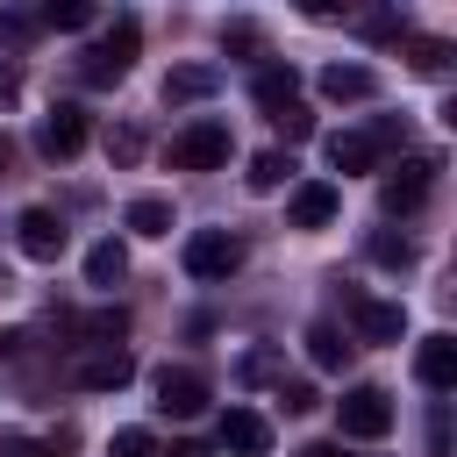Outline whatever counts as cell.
<instances>
[{
	"instance_id": "obj_18",
	"label": "cell",
	"mask_w": 457,
	"mask_h": 457,
	"mask_svg": "<svg viewBox=\"0 0 457 457\" xmlns=\"http://www.w3.org/2000/svg\"><path fill=\"white\" fill-rule=\"evenodd\" d=\"M250 100H257L264 114H278V107H293V100H300V79H293V64H264V71L250 79Z\"/></svg>"
},
{
	"instance_id": "obj_17",
	"label": "cell",
	"mask_w": 457,
	"mask_h": 457,
	"mask_svg": "<svg viewBox=\"0 0 457 457\" xmlns=\"http://www.w3.org/2000/svg\"><path fill=\"white\" fill-rule=\"evenodd\" d=\"M321 100H371L378 93V79H371V64H321Z\"/></svg>"
},
{
	"instance_id": "obj_4",
	"label": "cell",
	"mask_w": 457,
	"mask_h": 457,
	"mask_svg": "<svg viewBox=\"0 0 457 457\" xmlns=\"http://www.w3.org/2000/svg\"><path fill=\"white\" fill-rule=\"evenodd\" d=\"M171 164L179 171H221L228 164V121H193L171 136Z\"/></svg>"
},
{
	"instance_id": "obj_33",
	"label": "cell",
	"mask_w": 457,
	"mask_h": 457,
	"mask_svg": "<svg viewBox=\"0 0 457 457\" xmlns=\"http://www.w3.org/2000/svg\"><path fill=\"white\" fill-rule=\"evenodd\" d=\"M271 371H278L271 350H250V357H243V378H271Z\"/></svg>"
},
{
	"instance_id": "obj_15",
	"label": "cell",
	"mask_w": 457,
	"mask_h": 457,
	"mask_svg": "<svg viewBox=\"0 0 457 457\" xmlns=\"http://www.w3.org/2000/svg\"><path fill=\"white\" fill-rule=\"evenodd\" d=\"M221 93V64H171L164 71V100L171 107H193V100H214Z\"/></svg>"
},
{
	"instance_id": "obj_22",
	"label": "cell",
	"mask_w": 457,
	"mask_h": 457,
	"mask_svg": "<svg viewBox=\"0 0 457 457\" xmlns=\"http://www.w3.org/2000/svg\"><path fill=\"white\" fill-rule=\"evenodd\" d=\"M129 236H171V200H157V193H143V200H129Z\"/></svg>"
},
{
	"instance_id": "obj_30",
	"label": "cell",
	"mask_w": 457,
	"mask_h": 457,
	"mask_svg": "<svg viewBox=\"0 0 457 457\" xmlns=\"http://www.w3.org/2000/svg\"><path fill=\"white\" fill-rule=\"evenodd\" d=\"M421 457H450V407L428 414V450H421Z\"/></svg>"
},
{
	"instance_id": "obj_3",
	"label": "cell",
	"mask_w": 457,
	"mask_h": 457,
	"mask_svg": "<svg viewBox=\"0 0 457 457\" xmlns=\"http://www.w3.org/2000/svg\"><path fill=\"white\" fill-rule=\"evenodd\" d=\"M86 136H93V121H86V107H71V100H57V107L36 121V150H43L50 164L79 157V150H86Z\"/></svg>"
},
{
	"instance_id": "obj_10",
	"label": "cell",
	"mask_w": 457,
	"mask_h": 457,
	"mask_svg": "<svg viewBox=\"0 0 457 457\" xmlns=\"http://www.w3.org/2000/svg\"><path fill=\"white\" fill-rule=\"evenodd\" d=\"M157 407L179 414V421H193V414L207 407V378H200L193 364H164V371H157Z\"/></svg>"
},
{
	"instance_id": "obj_11",
	"label": "cell",
	"mask_w": 457,
	"mask_h": 457,
	"mask_svg": "<svg viewBox=\"0 0 457 457\" xmlns=\"http://www.w3.org/2000/svg\"><path fill=\"white\" fill-rule=\"evenodd\" d=\"M414 378L436 386V393H457V336L450 328H436V336L414 343Z\"/></svg>"
},
{
	"instance_id": "obj_26",
	"label": "cell",
	"mask_w": 457,
	"mask_h": 457,
	"mask_svg": "<svg viewBox=\"0 0 457 457\" xmlns=\"http://www.w3.org/2000/svg\"><path fill=\"white\" fill-rule=\"evenodd\" d=\"M371 257H378V264H393V271H407V264H414V243H407V236H386V228H378V236H371Z\"/></svg>"
},
{
	"instance_id": "obj_24",
	"label": "cell",
	"mask_w": 457,
	"mask_h": 457,
	"mask_svg": "<svg viewBox=\"0 0 457 457\" xmlns=\"http://www.w3.org/2000/svg\"><path fill=\"white\" fill-rule=\"evenodd\" d=\"M43 29H93V7L86 0H50L43 7Z\"/></svg>"
},
{
	"instance_id": "obj_20",
	"label": "cell",
	"mask_w": 457,
	"mask_h": 457,
	"mask_svg": "<svg viewBox=\"0 0 457 457\" xmlns=\"http://www.w3.org/2000/svg\"><path fill=\"white\" fill-rule=\"evenodd\" d=\"M300 343H307V357H314L321 371H343V364H350V350H357V343H350V336H336L328 321H314V328H307Z\"/></svg>"
},
{
	"instance_id": "obj_27",
	"label": "cell",
	"mask_w": 457,
	"mask_h": 457,
	"mask_svg": "<svg viewBox=\"0 0 457 457\" xmlns=\"http://www.w3.org/2000/svg\"><path fill=\"white\" fill-rule=\"evenodd\" d=\"M107 457H164V450H157V436H150V428H121V436L107 443Z\"/></svg>"
},
{
	"instance_id": "obj_25",
	"label": "cell",
	"mask_w": 457,
	"mask_h": 457,
	"mask_svg": "<svg viewBox=\"0 0 457 457\" xmlns=\"http://www.w3.org/2000/svg\"><path fill=\"white\" fill-rule=\"evenodd\" d=\"M271 129H278L286 143H307V136H314V114H307V107L293 100V107H278V114H271Z\"/></svg>"
},
{
	"instance_id": "obj_36",
	"label": "cell",
	"mask_w": 457,
	"mask_h": 457,
	"mask_svg": "<svg viewBox=\"0 0 457 457\" xmlns=\"http://www.w3.org/2000/svg\"><path fill=\"white\" fill-rule=\"evenodd\" d=\"M300 457H343V443H307Z\"/></svg>"
},
{
	"instance_id": "obj_16",
	"label": "cell",
	"mask_w": 457,
	"mask_h": 457,
	"mask_svg": "<svg viewBox=\"0 0 457 457\" xmlns=\"http://www.w3.org/2000/svg\"><path fill=\"white\" fill-rule=\"evenodd\" d=\"M386 157V143L371 136V129H343V136H328V164L336 171H371Z\"/></svg>"
},
{
	"instance_id": "obj_39",
	"label": "cell",
	"mask_w": 457,
	"mask_h": 457,
	"mask_svg": "<svg viewBox=\"0 0 457 457\" xmlns=\"http://www.w3.org/2000/svg\"><path fill=\"white\" fill-rule=\"evenodd\" d=\"M0 293H7V271H0Z\"/></svg>"
},
{
	"instance_id": "obj_37",
	"label": "cell",
	"mask_w": 457,
	"mask_h": 457,
	"mask_svg": "<svg viewBox=\"0 0 457 457\" xmlns=\"http://www.w3.org/2000/svg\"><path fill=\"white\" fill-rule=\"evenodd\" d=\"M443 129H450V136H457V93H450V100H443Z\"/></svg>"
},
{
	"instance_id": "obj_35",
	"label": "cell",
	"mask_w": 457,
	"mask_h": 457,
	"mask_svg": "<svg viewBox=\"0 0 457 457\" xmlns=\"http://www.w3.org/2000/svg\"><path fill=\"white\" fill-rule=\"evenodd\" d=\"M164 457H214V450H207V443H193V436H186V443H171V450H164Z\"/></svg>"
},
{
	"instance_id": "obj_31",
	"label": "cell",
	"mask_w": 457,
	"mask_h": 457,
	"mask_svg": "<svg viewBox=\"0 0 457 457\" xmlns=\"http://www.w3.org/2000/svg\"><path fill=\"white\" fill-rule=\"evenodd\" d=\"M0 457H57V450L36 443V436H0Z\"/></svg>"
},
{
	"instance_id": "obj_8",
	"label": "cell",
	"mask_w": 457,
	"mask_h": 457,
	"mask_svg": "<svg viewBox=\"0 0 457 457\" xmlns=\"http://www.w3.org/2000/svg\"><path fill=\"white\" fill-rule=\"evenodd\" d=\"M243 264V243L228 236V228H200V236H186V271L193 278H228Z\"/></svg>"
},
{
	"instance_id": "obj_21",
	"label": "cell",
	"mask_w": 457,
	"mask_h": 457,
	"mask_svg": "<svg viewBox=\"0 0 457 457\" xmlns=\"http://www.w3.org/2000/svg\"><path fill=\"white\" fill-rule=\"evenodd\" d=\"M286 179H293V157H286V150H257V157H250V171H243V186H250V193H278Z\"/></svg>"
},
{
	"instance_id": "obj_9",
	"label": "cell",
	"mask_w": 457,
	"mask_h": 457,
	"mask_svg": "<svg viewBox=\"0 0 457 457\" xmlns=\"http://www.w3.org/2000/svg\"><path fill=\"white\" fill-rule=\"evenodd\" d=\"M14 243H21V257H36V264H57L64 257V221L50 214V207H21V221H14Z\"/></svg>"
},
{
	"instance_id": "obj_12",
	"label": "cell",
	"mask_w": 457,
	"mask_h": 457,
	"mask_svg": "<svg viewBox=\"0 0 457 457\" xmlns=\"http://www.w3.org/2000/svg\"><path fill=\"white\" fill-rule=\"evenodd\" d=\"M221 450L228 457H271V421L257 407H228L221 414Z\"/></svg>"
},
{
	"instance_id": "obj_6",
	"label": "cell",
	"mask_w": 457,
	"mask_h": 457,
	"mask_svg": "<svg viewBox=\"0 0 457 457\" xmlns=\"http://www.w3.org/2000/svg\"><path fill=\"white\" fill-rule=\"evenodd\" d=\"M350 278H336V293H343ZM343 307H350V321H357V336L364 343H400L407 336V307L400 300H364V293H343Z\"/></svg>"
},
{
	"instance_id": "obj_34",
	"label": "cell",
	"mask_w": 457,
	"mask_h": 457,
	"mask_svg": "<svg viewBox=\"0 0 457 457\" xmlns=\"http://www.w3.org/2000/svg\"><path fill=\"white\" fill-rule=\"evenodd\" d=\"M14 100H21V71L0 57V107H14Z\"/></svg>"
},
{
	"instance_id": "obj_2",
	"label": "cell",
	"mask_w": 457,
	"mask_h": 457,
	"mask_svg": "<svg viewBox=\"0 0 457 457\" xmlns=\"http://www.w3.org/2000/svg\"><path fill=\"white\" fill-rule=\"evenodd\" d=\"M336 428H343L350 443H378V436L393 428V393H386V386H350V393L336 400Z\"/></svg>"
},
{
	"instance_id": "obj_13",
	"label": "cell",
	"mask_w": 457,
	"mask_h": 457,
	"mask_svg": "<svg viewBox=\"0 0 457 457\" xmlns=\"http://www.w3.org/2000/svg\"><path fill=\"white\" fill-rule=\"evenodd\" d=\"M336 207H343V193H336L328 179H307V186H293L286 221H293V228H328V221H336Z\"/></svg>"
},
{
	"instance_id": "obj_23",
	"label": "cell",
	"mask_w": 457,
	"mask_h": 457,
	"mask_svg": "<svg viewBox=\"0 0 457 457\" xmlns=\"http://www.w3.org/2000/svg\"><path fill=\"white\" fill-rule=\"evenodd\" d=\"M121 328H129V314H121V307H100V314H86V321H79V336H93V350H121Z\"/></svg>"
},
{
	"instance_id": "obj_14",
	"label": "cell",
	"mask_w": 457,
	"mask_h": 457,
	"mask_svg": "<svg viewBox=\"0 0 457 457\" xmlns=\"http://www.w3.org/2000/svg\"><path fill=\"white\" fill-rule=\"evenodd\" d=\"M400 57H407L421 79H450V71H457V43H450V36H421V29H407V36H400Z\"/></svg>"
},
{
	"instance_id": "obj_38",
	"label": "cell",
	"mask_w": 457,
	"mask_h": 457,
	"mask_svg": "<svg viewBox=\"0 0 457 457\" xmlns=\"http://www.w3.org/2000/svg\"><path fill=\"white\" fill-rule=\"evenodd\" d=\"M7 157H14V143H7V129H0V179H7Z\"/></svg>"
},
{
	"instance_id": "obj_19",
	"label": "cell",
	"mask_w": 457,
	"mask_h": 457,
	"mask_svg": "<svg viewBox=\"0 0 457 457\" xmlns=\"http://www.w3.org/2000/svg\"><path fill=\"white\" fill-rule=\"evenodd\" d=\"M121 278H129V250H121L114 236L93 243V250H86V286H121Z\"/></svg>"
},
{
	"instance_id": "obj_7",
	"label": "cell",
	"mask_w": 457,
	"mask_h": 457,
	"mask_svg": "<svg viewBox=\"0 0 457 457\" xmlns=\"http://www.w3.org/2000/svg\"><path fill=\"white\" fill-rule=\"evenodd\" d=\"M136 378V357L129 350H79L71 357V386L79 393H121Z\"/></svg>"
},
{
	"instance_id": "obj_28",
	"label": "cell",
	"mask_w": 457,
	"mask_h": 457,
	"mask_svg": "<svg viewBox=\"0 0 457 457\" xmlns=\"http://www.w3.org/2000/svg\"><path fill=\"white\" fill-rule=\"evenodd\" d=\"M107 157H114V164H136V157H143V129H129V121L107 129Z\"/></svg>"
},
{
	"instance_id": "obj_32",
	"label": "cell",
	"mask_w": 457,
	"mask_h": 457,
	"mask_svg": "<svg viewBox=\"0 0 457 457\" xmlns=\"http://www.w3.org/2000/svg\"><path fill=\"white\" fill-rule=\"evenodd\" d=\"M278 407H286V414H307V407H314V386H300V378L278 386Z\"/></svg>"
},
{
	"instance_id": "obj_1",
	"label": "cell",
	"mask_w": 457,
	"mask_h": 457,
	"mask_svg": "<svg viewBox=\"0 0 457 457\" xmlns=\"http://www.w3.org/2000/svg\"><path fill=\"white\" fill-rule=\"evenodd\" d=\"M136 50H143V29H136V14H121V21L79 57V79H86V86H121L129 64H136Z\"/></svg>"
},
{
	"instance_id": "obj_29",
	"label": "cell",
	"mask_w": 457,
	"mask_h": 457,
	"mask_svg": "<svg viewBox=\"0 0 457 457\" xmlns=\"http://www.w3.org/2000/svg\"><path fill=\"white\" fill-rule=\"evenodd\" d=\"M221 50H264V36L250 21H221Z\"/></svg>"
},
{
	"instance_id": "obj_5",
	"label": "cell",
	"mask_w": 457,
	"mask_h": 457,
	"mask_svg": "<svg viewBox=\"0 0 457 457\" xmlns=\"http://www.w3.org/2000/svg\"><path fill=\"white\" fill-rule=\"evenodd\" d=\"M436 171H443V157H407V164H393L386 179H378V200H386V214H407V207H421V193L436 186Z\"/></svg>"
}]
</instances>
